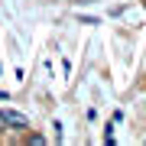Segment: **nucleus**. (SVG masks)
Returning <instances> with one entry per match:
<instances>
[{"label":"nucleus","instance_id":"obj_1","mask_svg":"<svg viewBox=\"0 0 146 146\" xmlns=\"http://www.w3.org/2000/svg\"><path fill=\"white\" fill-rule=\"evenodd\" d=\"M0 114H3L7 127H13V130H26V127H29L26 114H20V110H0Z\"/></svg>","mask_w":146,"mask_h":146},{"label":"nucleus","instance_id":"obj_2","mask_svg":"<svg viewBox=\"0 0 146 146\" xmlns=\"http://www.w3.org/2000/svg\"><path fill=\"white\" fill-rule=\"evenodd\" d=\"M26 143H29V146H42V143H46V136H39V133H33V136H26Z\"/></svg>","mask_w":146,"mask_h":146},{"label":"nucleus","instance_id":"obj_3","mask_svg":"<svg viewBox=\"0 0 146 146\" xmlns=\"http://www.w3.org/2000/svg\"><path fill=\"white\" fill-rule=\"evenodd\" d=\"M7 130V120H3V114H0V133H3Z\"/></svg>","mask_w":146,"mask_h":146}]
</instances>
